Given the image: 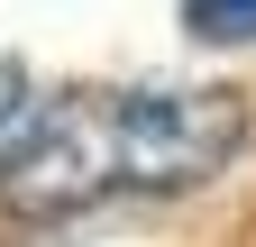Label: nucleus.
<instances>
[{
    "label": "nucleus",
    "mask_w": 256,
    "mask_h": 247,
    "mask_svg": "<svg viewBox=\"0 0 256 247\" xmlns=\"http://www.w3.org/2000/svg\"><path fill=\"white\" fill-rule=\"evenodd\" d=\"M238 146H247L238 92H138V82L55 92L0 146V210L64 220L110 192H192Z\"/></svg>",
    "instance_id": "nucleus-1"
},
{
    "label": "nucleus",
    "mask_w": 256,
    "mask_h": 247,
    "mask_svg": "<svg viewBox=\"0 0 256 247\" xmlns=\"http://www.w3.org/2000/svg\"><path fill=\"white\" fill-rule=\"evenodd\" d=\"M183 28L210 46H256V0H183Z\"/></svg>",
    "instance_id": "nucleus-2"
},
{
    "label": "nucleus",
    "mask_w": 256,
    "mask_h": 247,
    "mask_svg": "<svg viewBox=\"0 0 256 247\" xmlns=\"http://www.w3.org/2000/svg\"><path fill=\"white\" fill-rule=\"evenodd\" d=\"M28 110H37V101H28V74L10 64V55H0V146H10V138L28 128Z\"/></svg>",
    "instance_id": "nucleus-3"
}]
</instances>
